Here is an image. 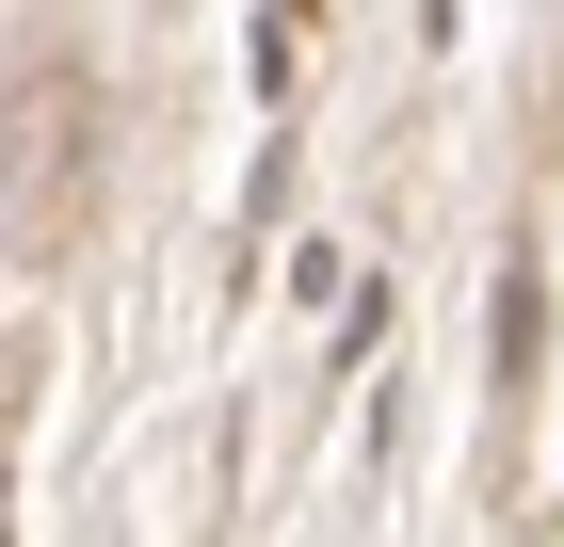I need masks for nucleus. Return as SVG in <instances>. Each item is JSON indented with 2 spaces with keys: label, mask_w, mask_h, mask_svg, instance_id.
I'll return each instance as SVG.
<instances>
[{
  "label": "nucleus",
  "mask_w": 564,
  "mask_h": 547,
  "mask_svg": "<svg viewBox=\"0 0 564 547\" xmlns=\"http://www.w3.org/2000/svg\"><path fill=\"white\" fill-rule=\"evenodd\" d=\"M97 97L65 81V65H33V81L0 97V242H65L82 226V177H97Z\"/></svg>",
  "instance_id": "f257e3e1"
}]
</instances>
